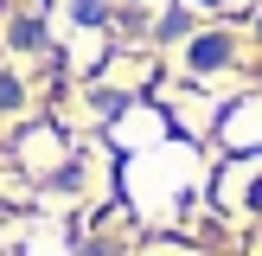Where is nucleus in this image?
I'll return each instance as SVG.
<instances>
[{"label":"nucleus","instance_id":"1","mask_svg":"<svg viewBox=\"0 0 262 256\" xmlns=\"http://www.w3.org/2000/svg\"><path fill=\"white\" fill-rule=\"evenodd\" d=\"M13 102H19V83H13V77H0V109H13Z\"/></svg>","mask_w":262,"mask_h":256}]
</instances>
